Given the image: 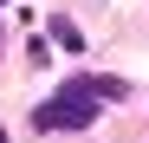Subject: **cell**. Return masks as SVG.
I'll list each match as a JSON object with an SVG mask.
<instances>
[{
    "label": "cell",
    "instance_id": "cell-1",
    "mask_svg": "<svg viewBox=\"0 0 149 143\" xmlns=\"http://www.w3.org/2000/svg\"><path fill=\"white\" fill-rule=\"evenodd\" d=\"M97 117H104V98L91 91V78H71V85H58L52 98L33 111V124L39 130H91Z\"/></svg>",
    "mask_w": 149,
    "mask_h": 143
},
{
    "label": "cell",
    "instance_id": "cell-4",
    "mask_svg": "<svg viewBox=\"0 0 149 143\" xmlns=\"http://www.w3.org/2000/svg\"><path fill=\"white\" fill-rule=\"evenodd\" d=\"M0 46H7V33H0Z\"/></svg>",
    "mask_w": 149,
    "mask_h": 143
},
{
    "label": "cell",
    "instance_id": "cell-3",
    "mask_svg": "<svg viewBox=\"0 0 149 143\" xmlns=\"http://www.w3.org/2000/svg\"><path fill=\"white\" fill-rule=\"evenodd\" d=\"M0 143H7V130H0Z\"/></svg>",
    "mask_w": 149,
    "mask_h": 143
},
{
    "label": "cell",
    "instance_id": "cell-2",
    "mask_svg": "<svg viewBox=\"0 0 149 143\" xmlns=\"http://www.w3.org/2000/svg\"><path fill=\"white\" fill-rule=\"evenodd\" d=\"M52 39L65 46V52H84V33H78V26H71V20H65V13L52 20Z\"/></svg>",
    "mask_w": 149,
    "mask_h": 143
}]
</instances>
